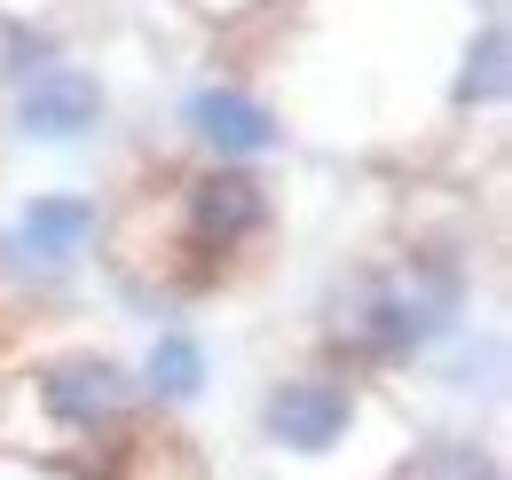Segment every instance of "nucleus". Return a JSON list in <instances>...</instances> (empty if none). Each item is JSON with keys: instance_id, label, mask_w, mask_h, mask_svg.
I'll return each mask as SVG.
<instances>
[{"instance_id": "423d86ee", "label": "nucleus", "mask_w": 512, "mask_h": 480, "mask_svg": "<svg viewBox=\"0 0 512 480\" xmlns=\"http://www.w3.org/2000/svg\"><path fill=\"white\" fill-rule=\"evenodd\" d=\"M190 134L213 150V158H268L276 142H284V119L260 103V95H245V87H197L190 95Z\"/></svg>"}, {"instance_id": "0eeeda50", "label": "nucleus", "mask_w": 512, "mask_h": 480, "mask_svg": "<svg viewBox=\"0 0 512 480\" xmlns=\"http://www.w3.org/2000/svg\"><path fill=\"white\" fill-rule=\"evenodd\" d=\"M95 237V197H71V189H48V197H32L24 213H16V237L0 244V252H16V260H32V268H64L79 260Z\"/></svg>"}, {"instance_id": "9d476101", "label": "nucleus", "mask_w": 512, "mask_h": 480, "mask_svg": "<svg viewBox=\"0 0 512 480\" xmlns=\"http://www.w3.org/2000/svg\"><path fill=\"white\" fill-rule=\"evenodd\" d=\"M197 386H205V347H197L190 331H166L150 347V394L158 402H190Z\"/></svg>"}, {"instance_id": "f03ea898", "label": "nucleus", "mask_w": 512, "mask_h": 480, "mask_svg": "<svg viewBox=\"0 0 512 480\" xmlns=\"http://www.w3.org/2000/svg\"><path fill=\"white\" fill-rule=\"evenodd\" d=\"M174 229H182V252H197V276H213L229 252H245L268 229V189L221 158L174 189Z\"/></svg>"}, {"instance_id": "6e6552de", "label": "nucleus", "mask_w": 512, "mask_h": 480, "mask_svg": "<svg viewBox=\"0 0 512 480\" xmlns=\"http://www.w3.org/2000/svg\"><path fill=\"white\" fill-rule=\"evenodd\" d=\"M505 56H512V40H505V24L489 16V24L465 40V63H457V87H449V103H457V111H489V103L505 95V79H512Z\"/></svg>"}, {"instance_id": "39448f33", "label": "nucleus", "mask_w": 512, "mask_h": 480, "mask_svg": "<svg viewBox=\"0 0 512 480\" xmlns=\"http://www.w3.org/2000/svg\"><path fill=\"white\" fill-rule=\"evenodd\" d=\"M103 119V79L79 63H48L16 87V134L24 142H79Z\"/></svg>"}, {"instance_id": "7ed1b4c3", "label": "nucleus", "mask_w": 512, "mask_h": 480, "mask_svg": "<svg viewBox=\"0 0 512 480\" xmlns=\"http://www.w3.org/2000/svg\"><path fill=\"white\" fill-rule=\"evenodd\" d=\"M363 418V394H355V378H339V370H300V378H284L268 402H260V433H268V449H284V457H331L347 433Z\"/></svg>"}, {"instance_id": "20e7f679", "label": "nucleus", "mask_w": 512, "mask_h": 480, "mask_svg": "<svg viewBox=\"0 0 512 480\" xmlns=\"http://www.w3.org/2000/svg\"><path fill=\"white\" fill-rule=\"evenodd\" d=\"M32 402H40L48 433H64V441H95V433H119V425H127L134 386H127V370H119V362L71 355V362H48V370H40Z\"/></svg>"}, {"instance_id": "9b49d317", "label": "nucleus", "mask_w": 512, "mask_h": 480, "mask_svg": "<svg viewBox=\"0 0 512 480\" xmlns=\"http://www.w3.org/2000/svg\"><path fill=\"white\" fill-rule=\"evenodd\" d=\"M410 480H505V473H497V457L481 441H426Z\"/></svg>"}, {"instance_id": "1a4fd4ad", "label": "nucleus", "mask_w": 512, "mask_h": 480, "mask_svg": "<svg viewBox=\"0 0 512 480\" xmlns=\"http://www.w3.org/2000/svg\"><path fill=\"white\" fill-rule=\"evenodd\" d=\"M103 480H197V457L174 433H142V441H119V465Z\"/></svg>"}, {"instance_id": "f257e3e1", "label": "nucleus", "mask_w": 512, "mask_h": 480, "mask_svg": "<svg viewBox=\"0 0 512 480\" xmlns=\"http://www.w3.org/2000/svg\"><path fill=\"white\" fill-rule=\"evenodd\" d=\"M465 307V268L449 252H410L394 276H371L355 292V315H347V339L355 355L371 362H402L418 347H434Z\"/></svg>"}]
</instances>
